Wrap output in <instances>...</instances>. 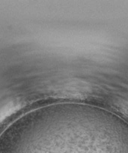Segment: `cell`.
<instances>
[{"label":"cell","mask_w":128,"mask_h":153,"mask_svg":"<svg viewBox=\"0 0 128 153\" xmlns=\"http://www.w3.org/2000/svg\"><path fill=\"white\" fill-rule=\"evenodd\" d=\"M22 105V103L18 101H11L0 108V124L19 110Z\"/></svg>","instance_id":"6da1fadb"},{"label":"cell","mask_w":128,"mask_h":153,"mask_svg":"<svg viewBox=\"0 0 128 153\" xmlns=\"http://www.w3.org/2000/svg\"><path fill=\"white\" fill-rule=\"evenodd\" d=\"M115 106L119 112L128 119V101L120 100L115 103Z\"/></svg>","instance_id":"7a4b0ae2"}]
</instances>
